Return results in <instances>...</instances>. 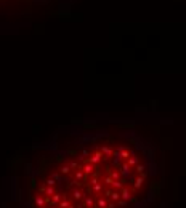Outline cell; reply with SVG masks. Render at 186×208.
<instances>
[{"label": "cell", "instance_id": "obj_1", "mask_svg": "<svg viewBox=\"0 0 186 208\" xmlns=\"http://www.w3.org/2000/svg\"><path fill=\"white\" fill-rule=\"evenodd\" d=\"M66 184L56 208H127L144 186L146 167L132 144L112 136L80 146L58 167Z\"/></svg>", "mask_w": 186, "mask_h": 208}]
</instances>
